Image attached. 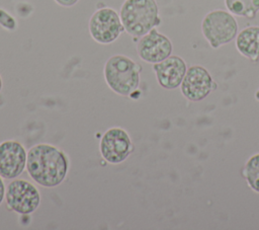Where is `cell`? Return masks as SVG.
I'll list each match as a JSON object with an SVG mask.
<instances>
[{"label": "cell", "mask_w": 259, "mask_h": 230, "mask_svg": "<svg viewBox=\"0 0 259 230\" xmlns=\"http://www.w3.org/2000/svg\"><path fill=\"white\" fill-rule=\"evenodd\" d=\"M26 170L33 181L45 187L60 185L69 171L64 151L48 143L32 146L27 152Z\"/></svg>", "instance_id": "6da1fadb"}, {"label": "cell", "mask_w": 259, "mask_h": 230, "mask_svg": "<svg viewBox=\"0 0 259 230\" xmlns=\"http://www.w3.org/2000/svg\"><path fill=\"white\" fill-rule=\"evenodd\" d=\"M119 17L124 30L133 37L143 36L161 22L155 0H124Z\"/></svg>", "instance_id": "7a4b0ae2"}, {"label": "cell", "mask_w": 259, "mask_h": 230, "mask_svg": "<svg viewBox=\"0 0 259 230\" xmlns=\"http://www.w3.org/2000/svg\"><path fill=\"white\" fill-rule=\"evenodd\" d=\"M141 66L124 55H113L104 64L103 74L108 87L118 95L128 96L140 84Z\"/></svg>", "instance_id": "3957f363"}, {"label": "cell", "mask_w": 259, "mask_h": 230, "mask_svg": "<svg viewBox=\"0 0 259 230\" xmlns=\"http://www.w3.org/2000/svg\"><path fill=\"white\" fill-rule=\"evenodd\" d=\"M201 32L212 49H219L236 39L238 22L227 10H211L201 21Z\"/></svg>", "instance_id": "277c9868"}, {"label": "cell", "mask_w": 259, "mask_h": 230, "mask_svg": "<svg viewBox=\"0 0 259 230\" xmlns=\"http://www.w3.org/2000/svg\"><path fill=\"white\" fill-rule=\"evenodd\" d=\"M5 202L10 210L21 215H28L38 208L40 194L28 180L14 178L6 186Z\"/></svg>", "instance_id": "5b68a950"}, {"label": "cell", "mask_w": 259, "mask_h": 230, "mask_svg": "<svg viewBox=\"0 0 259 230\" xmlns=\"http://www.w3.org/2000/svg\"><path fill=\"white\" fill-rule=\"evenodd\" d=\"M89 32L98 44L108 45L115 42L124 31L119 13L110 7L97 9L89 19Z\"/></svg>", "instance_id": "8992f818"}, {"label": "cell", "mask_w": 259, "mask_h": 230, "mask_svg": "<svg viewBox=\"0 0 259 230\" xmlns=\"http://www.w3.org/2000/svg\"><path fill=\"white\" fill-rule=\"evenodd\" d=\"M133 150L134 146L130 135L120 127H112L105 131L99 143L102 158L110 164L123 162Z\"/></svg>", "instance_id": "52a82bcc"}, {"label": "cell", "mask_w": 259, "mask_h": 230, "mask_svg": "<svg viewBox=\"0 0 259 230\" xmlns=\"http://www.w3.org/2000/svg\"><path fill=\"white\" fill-rule=\"evenodd\" d=\"M217 88L210 73L200 65L187 68L185 76L180 84L181 93L190 101H200Z\"/></svg>", "instance_id": "ba28073f"}, {"label": "cell", "mask_w": 259, "mask_h": 230, "mask_svg": "<svg viewBox=\"0 0 259 230\" xmlns=\"http://www.w3.org/2000/svg\"><path fill=\"white\" fill-rule=\"evenodd\" d=\"M173 51V46L168 36L159 32L156 27L139 37L137 52L146 63L155 64L168 58Z\"/></svg>", "instance_id": "9c48e42d"}, {"label": "cell", "mask_w": 259, "mask_h": 230, "mask_svg": "<svg viewBox=\"0 0 259 230\" xmlns=\"http://www.w3.org/2000/svg\"><path fill=\"white\" fill-rule=\"evenodd\" d=\"M27 152L23 145L15 140L0 143V176L14 179L26 168Z\"/></svg>", "instance_id": "30bf717a"}, {"label": "cell", "mask_w": 259, "mask_h": 230, "mask_svg": "<svg viewBox=\"0 0 259 230\" xmlns=\"http://www.w3.org/2000/svg\"><path fill=\"white\" fill-rule=\"evenodd\" d=\"M156 79L161 87L173 90L180 86L187 71L185 61L176 55H170L165 60L153 64Z\"/></svg>", "instance_id": "8fae6325"}, {"label": "cell", "mask_w": 259, "mask_h": 230, "mask_svg": "<svg viewBox=\"0 0 259 230\" xmlns=\"http://www.w3.org/2000/svg\"><path fill=\"white\" fill-rule=\"evenodd\" d=\"M236 49L247 59L259 61V26H247L238 32L235 39Z\"/></svg>", "instance_id": "7c38bea8"}, {"label": "cell", "mask_w": 259, "mask_h": 230, "mask_svg": "<svg viewBox=\"0 0 259 230\" xmlns=\"http://www.w3.org/2000/svg\"><path fill=\"white\" fill-rule=\"evenodd\" d=\"M225 5L233 15L254 18L259 12V0H225Z\"/></svg>", "instance_id": "4fadbf2b"}, {"label": "cell", "mask_w": 259, "mask_h": 230, "mask_svg": "<svg viewBox=\"0 0 259 230\" xmlns=\"http://www.w3.org/2000/svg\"><path fill=\"white\" fill-rule=\"evenodd\" d=\"M242 176L248 186L259 194V152L251 155L245 162L242 169Z\"/></svg>", "instance_id": "5bb4252c"}, {"label": "cell", "mask_w": 259, "mask_h": 230, "mask_svg": "<svg viewBox=\"0 0 259 230\" xmlns=\"http://www.w3.org/2000/svg\"><path fill=\"white\" fill-rule=\"evenodd\" d=\"M0 26L9 31L15 30L17 26L15 18L9 12L2 8H0Z\"/></svg>", "instance_id": "9a60e30c"}, {"label": "cell", "mask_w": 259, "mask_h": 230, "mask_svg": "<svg viewBox=\"0 0 259 230\" xmlns=\"http://www.w3.org/2000/svg\"><path fill=\"white\" fill-rule=\"evenodd\" d=\"M79 0H55L56 3H58L61 6L64 7H71L73 5H75Z\"/></svg>", "instance_id": "2e32d148"}, {"label": "cell", "mask_w": 259, "mask_h": 230, "mask_svg": "<svg viewBox=\"0 0 259 230\" xmlns=\"http://www.w3.org/2000/svg\"><path fill=\"white\" fill-rule=\"evenodd\" d=\"M5 184H4V181H3V177L0 176V205L2 204L4 198H5Z\"/></svg>", "instance_id": "e0dca14e"}, {"label": "cell", "mask_w": 259, "mask_h": 230, "mask_svg": "<svg viewBox=\"0 0 259 230\" xmlns=\"http://www.w3.org/2000/svg\"><path fill=\"white\" fill-rule=\"evenodd\" d=\"M255 98L259 101V88H258V89H257V91L255 92Z\"/></svg>", "instance_id": "ac0fdd59"}, {"label": "cell", "mask_w": 259, "mask_h": 230, "mask_svg": "<svg viewBox=\"0 0 259 230\" xmlns=\"http://www.w3.org/2000/svg\"><path fill=\"white\" fill-rule=\"evenodd\" d=\"M1 89H2V78L0 76V91H1Z\"/></svg>", "instance_id": "d6986e66"}]
</instances>
